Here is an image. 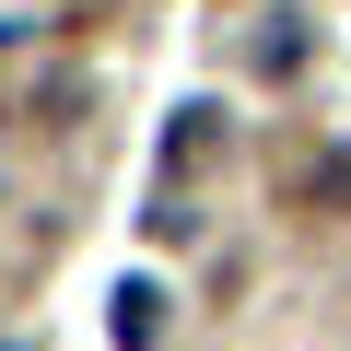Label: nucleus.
Masks as SVG:
<instances>
[{"instance_id":"obj_1","label":"nucleus","mask_w":351,"mask_h":351,"mask_svg":"<svg viewBox=\"0 0 351 351\" xmlns=\"http://www.w3.org/2000/svg\"><path fill=\"white\" fill-rule=\"evenodd\" d=\"M152 328H164V293L129 281V293H117V351H152Z\"/></svg>"}]
</instances>
